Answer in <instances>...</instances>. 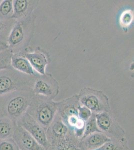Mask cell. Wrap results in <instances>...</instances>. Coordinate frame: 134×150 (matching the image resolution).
Here are the masks:
<instances>
[{
  "label": "cell",
  "mask_w": 134,
  "mask_h": 150,
  "mask_svg": "<svg viewBox=\"0 0 134 150\" xmlns=\"http://www.w3.org/2000/svg\"><path fill=\"white\" fill-rule=\"evenodd\" d=\"M34 94L32 90H17L0 96V114L16 122L27 112Z\"/></svg>",
  "instance_id": "6da1fadb"
},
{
  "label": "cell",
  "mask_w": 134,
  "mask_h": 150,
  "mask_svg": "<svg viewBox=\"0 0 134 150\" xmlns=\"http://www.w3.org/2000/svg\"><path fill=\"white\" fill-rule=\"evenodd\" d=\"M36 16L34 14L16 21L8 38L9 48L13 54L27 51L34 36Z\"/></svg>",
  "instance_id": "7a4b0ae2"
},
{
  "label": "cell",
  "mask_w": 134,
  "mask_h": 150,
  "mask_svg": "<svg viewBox=\"0 0 134 150\" xmlns=\"http://www.w3.org/2000/svg\"><path fill=\"white\" fill-rule=\"evenodd\" d=\"M57 114L75 137L81 140L83 137L85 122L79 117L80 104L78 95L57 102Z\"/></svg>",
  "instance_id": "3957f363"
},
{
  "label": "cell",
  "mask_w": 134,
  "mask_h": 150,
  "mask_svg": "<svg viewBox=\"0 0 134 150\" xmlns=\"http://www.w3.org/2000/svg\"><path fill=\"white\" fill-rule=\"evenodd\" d=\"M26 112L46 132L57 113V102L43 96L35 95Z\"/></svg>",
  "instance_id": "277c9868"
},
{
  "label": "cell",
  "mask_w": 134,
  "mask_h": 150,
  "mask_svg": "<svg viewBox=\"0 0 134 150\" xmlns=\"http://www.w3.org/2000/svg\"><path fill=\"white\" fill-rule=\"evenodd\" d=\"M36 77L13 69L0 71V96L17 90H32Z\"/></svg>",
  "instance_id": "5b68a950"
},
{
  "label": "cell",
  "mask_w": 134,
  "mask_h": 150,
  "mask_svg": "<svg viewBox=\"0 0 134 150\" xmlns=\"http://www.w3.org/2000/svg\"><path fill=\"white\" fill-rule=\"evenodd\" d=\"M80 105L85 106L98 114L103 112H111L109 98L102 91L85 87L78 95Z\"/></svg>",
  "instance_id": "8992f818"
},
{
  "label": "cell",
  "mask_w": 134,
  "mask_h": 150,
  "mask_svg": "<svg viewBox=\"0 0 134 150\" xmlns=\"http://www.w3.org/2000/svg\"><path fill=\"white\" fill-rule=\"evenodd\" d=\"M99 129L109 138L119 139L124 137L126 132L111 112L96 114Z\"/></svg>",
  "instance_id": "52a82bcc"
},
{
  "label": "cell",
  "mask_w": 134,
  "mask_h": 150,
  "mask_svg": "<svg viewBox=\"0 0 134 150\" xmlns=\"http://www.w3.org/2000/svg\"><path fill=\"white\" fill-rule=\"evenodd\" d=\"M33 91L35 95L43 96L54 100L59 93V84L51 74L38 75L35 81Z\"/></svg>",
  "instance_id": "ba28073f"
},
{
  "label": "cell",
  "mask_w": 134,
  "mask_h": 150,
  "mask_svg": "<svg viewBox=\"0 0 134 150\" xmlns=\"http://www.w3.org/2000/svg\"><path fill=\"white\" fill-rule=\"evenodd\" d=\"M16 124L25 129L45 150H47L49 144L46 131L32 116L26 112L16 122Z\"/></svg>",
  "instance_id": "9c48e42d"
},
{
  "label": "cell",
  "mask_w": 134,
  "mask_h": 150,
  "mask_svg": "<svg viewBox=\"0 0 134 150\" xmlns=\"http://www.w3.org/2000/svg\"><path fill=\"white\" fill-rule=\"evenodd\" d=\"M25 57L32 67L34 70L40 75L45 74L46 68L50 62L49 54L45 50L38 47L33 52L26 51L17 54Z\"/></svg>",
  "instance_id": "30bf717a"
},
{
  "label": "cell",
  "mask_w": 134,
  "mask_h": 150,
  "mask_svg": "<svg viewBox=\"0 0 134 150\" xmlns=\"http://www.w3.org/2000/svg\"><path fill=\"white\" fill-rule=\"evenodd\" d=\"M72 132L57 113L53 122L46 131L49 147L58 141L66 138Z\"/></svg>",
  "instance_id": "8fae6325"
},
{
  "label": "cell",
  "mask_w": 134,
  "mask_h": 150,
  "mask_svg": "<svg viewBox=\"0 0 134 150\" xmlns=\"http://www.w3.org/2000/svg\"><path fill=\"white\" fill-rule=\"evenodd\" d=\"M13 139L20 150H45L25 129L17 125Z\"/></svg>",
  "instance_id": "7c38bea8"
},
{
  "label": "cell",
  "mask_w": 134,
  "mask_h": 150,
  "mask_svg": "<svg viewBox=\"0 0 134 150\" xmlns=\"http://www.w3.org/2000/svg\"><path fill=\"white\" fill-rule=\"evenodd\" d=\"M35 0L13 1V14L11 19L17 21L24 19L33 14V11L39 3Z\"/></svg>",
  "instance_id": "4fadbf2b"
},
{
  "label": "cell",
  "mask_w": 134,
  "mask_h": 150,
  "mask_svg": "<svg viewBox=\"0 0 134 150\" xmlns=\"http://www.w3.org/2000/svg\"><path fill=\"white\" fill-rule=\"evenodd\" d=\"M111 140L103 133L96 132L82 139L80 144L83 150H95Z\"/></svg>",
  "instance_id": "5bb4252c"
},
{
  "label": "cell",
  "mask_w": 134,
  "mask_h": 150,
  "mask_svg": "<svg viewBox=\"0 0 134 150\" xmlns=\"http://www.w3.org/2000/svg\"><path fill=\"white\" fill-rule=\"evenodd\" d=\"M80 141L72 132L66 138L50 146L47 150H83L80 144Z\"/></svg>",
  "instance_id": "9a60e30c"
},
{
  "label": "cell",
  "mask_w": 134,
  "mask_h": 150,
  "mask_svg": "<svg viewBox=\"0 0 134 150\" xmlns=\"http://www.w3.org/2000/svg\"><path fill=\"white\" fill-rule=\"evenodd\" d=\"M13 68L26 75L37 77L40 74L34 70L29 61L20 54H13L11 58Z\"/></svg>",
  "instance_id": "2e32d148"
},
{
  "label": "cell",
  "mask_w": 134,
  "mask_h": 150,
  "mask_svg": "<svg viewBox=\"0 0 134 150\" xmlns=\"http://www.w3.org/2000/svg\"><path fill=\"white\" fill-rule=\"evenodd\" d=\"M17 124L14 120L5 116H0V140L13 137Z\"/></svg>",
  "instance_id": "e0dca14e"
},
{
  "label": "cell",
  "mask_w": 134,
  "mask_h": 150,
  "mask_svg": "<svg viewBox=\"0 0 134 150\" xmlns=\"http://www.w3.org/2000/svg\"><path fill=\"white\" fill-rule=\"evenodd\" d=\"M95 150H129L128 141L125 137L113 139Z\"/></svg>",
  "instance_id": "ac0fdd59"
},
{
  "label": "cell",
  "mask_w": 134,
  "mask_h": 150,
  "mask_svg": "<svg viewBox=\"0 0 134 150\" xmlns=\"http://www.w3.org/2000/svg\"><path fill=\"white\" fill-rule=\"evenodd\" d=\"M16 21L14 19L0 20V42L7 43L9 35Z\"/></svg>",
  "instance_id": "d6986e66"
},
{
  "label": "cell",
  "mask_w": 134,
  "mask_h": 150,
  "mask_svg": "<svg viewBox=\"0 0 134 150\" xmlns=\"http://www.w3.org/2000/svg\"><path fill=\"white\" fill-rule=\"evenodd\" d=\"M13 14L12 0H4L0 4V20L11 19Z\"/></svg>",
  "instance_id": "ffe728a7"
},
{
  "label": "cell",
  "mask_w": 134,
  "mask_h": 150,
  "mask_svg": "<svg viewBox=\"0 0 134 150\" xmlns=\"http://www.w3.org/2000/svg\"><path fill=\"white\" fill-rule=\"evenodd\" d=\"M13 54L9 48L0 52V71L13 69L11 65V58Z\"/></svg>",
  "instance_id": "44dd1931"
},
{
  "label": "cell",
  "mask_w": 134,
  "mask_h": 150,
  "mask_svg": "<svg viewBox=\"0 0 134 150\" xmlns=\"http://www.w3.org/2000/svg\"><path fill=\"white\" fill-rule=\"evenodd\" d=\"M101 132L97 125L96 114L93 113L89 119L85 122V129L83 138L93 133ZM82 138V139H83Z\"/></svg>",
  "instance_id": "7402d4cb"
},
{
  "label": "cell",
  "mask_w": 134,
  "mask_h": 150,
  "mask_svg": "<svg viewBox=\"0 0 134 150\" xmlns=\"http://www.w3.org/2000/svg\"><path fill=\"white\" fill-rule=\"evenodd\" d=\"M0 150H20L13 138L0 140Z\"/></svg>",
  "instance_id": "603a6c76"
},
{
  "label": "cell",
  "mask_w": 134,
  "mask_h": 150,
  "mask_svg": "<svg viewBox=\"0 0 134 150\" xmlns=\"http://www.w3.org/2000/svg\"><path fill=\"white\" fill-rule=\"evenodd\" d=\"M134 18L133 12L131 10H126L121 15L120 23L121 25L127 27L132 23Z\"/></svg>",
  "instance_id": "cb8c5ba5"
},
{
  "label": "cell",
  "mask_w": 134,
  "mask_h": 150,
  "mask_svg": "<svg viewBox=\"0 0 134 150\" xmlns=\"http://www.w3.org/2000/svg\"><path fill=\"white\" fill-rule=\"evenodd\" d=\"M93 112L88 108L85 106L80 105L78 108L79 117L80 119L83 120V121L86 122L88 121L89 118L92 116Z\"/></svg>",
  "instance_id": "d4e9b609"
},
{
  "label": "cell",
  "mask_w": 134,
  "mask_h": 150,
  "mask_svg": "<svg viewBox=\"0 0 134 150\" xmlns=\"http://www.w3.org/2000/svg\"><path fill=\"white\" fill-rule=\"evenodd\" d=\"M9 49L8 44L7 43L0 42V52Z\"/></svg>",
  "instance_id": "484cf974"
},
{
  "label": "cell",
  "mask_w": 134,
  "mask_h": 150,
  "mask_svg": "<svg viewBox=\"0 0 134 150\" xmlns=\"http://www.w3.org/2000/svg\"><path fill=\"white\" fill-rule=\"evenodd\" d=\"M2 0H0V4H1V3H2Z\"/></svg>",
  "instance_id": "4316f807"
},
{
  "label": "cell",
  "mask_w": 134,
  "mask_h": 150,
  "mask_svg": "<svg viewBox=\"0 0 134 150\" xmlns=\"http://www.w3.org/2000/svg\"><path fill=\"white\" fill-rule=\"evenodd\" d=\"M0 116H1V114H0Z\"/></svg>",
  "instance_id": "83f0119b"
}]
</instances>
